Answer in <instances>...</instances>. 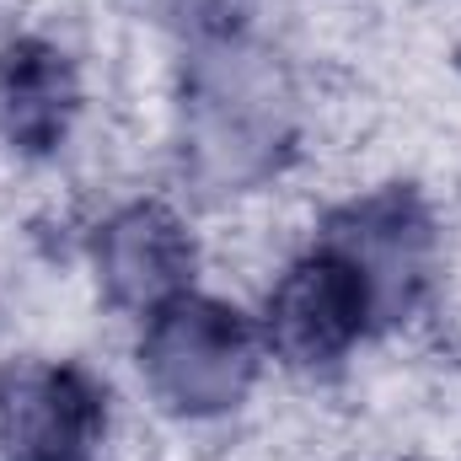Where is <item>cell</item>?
<instances>
[{
  "instance_id": "obj_1",
  "label": "cell",
  "mask_w": 461,
  "mask_h": 461,
  "mask_svg": "<svg viewBox=\"0 0 461 461\" xmlns=\"http://www.w3.org/2000/svg\"><path fill=\"white\" fill-rule=\"evenodd\" d=\"M359 312H365L359 268L339 263V258H322V263H306L279 290L274 328H279V344L295 348V354H328L359 328Z\"/></svg>"
}]
</instances>
